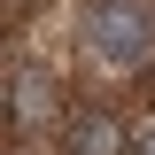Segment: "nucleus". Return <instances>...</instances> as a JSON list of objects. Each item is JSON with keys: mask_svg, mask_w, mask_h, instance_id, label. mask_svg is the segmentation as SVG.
Listing matches in <instances>:
<instances>
[{"mask_svg": "<svg viewBox=\"0 0 155 155\" xmlns=\"http://www.w3.org/2000/svg\"><path fill=\"white\" fill-rule=\"evenodd\" d=\"M85 47L116 70H147L155 62V0H93L85 8Z\"/></svg>", "mask_w": 155, "mask_h": 155, "instance_id": "nucleus-1", "label": "nucleus"}, {"mask_svg": "<svg viewBox=\"0 0 155 155\" xmlns=\"http://www.w3.org/2000/svg\"><path fill=\"white\" fill-rule=\"evenodd\" d=\"M140 140L116 124L109 109H70L62 116V155H132Z\"/></svg>", "mask_w": 155, "mask_h": 155, "instance_id": "nucleus-2", "label": "nucleus"}, {"mask_svg": "<svg viewBox=\"0 0 155 155\" xmlns=\"http://www.w3.org/2000/svg\"><path fill=\"white\" fill-rule=\"evenodd\" d=\"M39 116H54V85H47L39 70L31 78L16 70V78H8V124H39Z\"/></svg>", "mask_w": 155, "mask_h": 155, "instance_id": "nucleus-3", "label": "nucleus"}, {"mask_svg": "<svg viewBox=\"0 0 155 155\" xmlns=\"http://www.w3.org/2000/svg\"><path fill=\"white\" fill-rule=\"evenodd\" d=\"M132 155H155V124H147V132H140V147H132Z\"/></svg>", "mask_w": 155, "mask_h": 155, "instance_id": "nucleus-4", "label": "nucleus"}]
</instances>
